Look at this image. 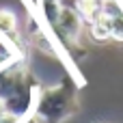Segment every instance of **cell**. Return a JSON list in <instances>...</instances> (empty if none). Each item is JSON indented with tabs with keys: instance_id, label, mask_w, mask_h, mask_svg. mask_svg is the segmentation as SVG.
I'll return each instance as SVG.
<instances>
[{
	"instance_id": "6da1fadb",
	"label": "cell",
	"mask_w": 123,
	"mask_h": 123,
	"mask_svg": "<svg viewBox=\"0 0 123 123\" xmlns=\"http://www.w3.org/2000/svg\"><path fill=\"white\" fill-rule=\"evenodd\" d=\"M78 86L74 80L65 78L58 84L39 89L32 117L39 123H65L78 112Z\"/></svg>"
},
{
	"instance_id": "7a4b0ae2",
	"label": "cell",
	"mask_w": 123,
	"mask_h": 123,
	"mask_svg": "<svg viewBox=\"0 0 123 123\" xmlns=\"http://www.w3.org/2000/svg\"><path fill=\"white\" fill-rule=\"evenodd\" d=\"M17 48H19V41H13V39H6L0 35V69L11 65L17 58H24Z\"/></svg>"
},
{
	"instance_id": "3957f363",
	"label": "cell",
	"mask_w": 123,
	"mask_h": 123,
	"mask_svg": "<svg viewBox=\"0 0 123 123\" xmlns=\"http://www.w3.org/2000/svg\"><path fill=\"white\" fill-rule=\"evenodd\" d=\"M17 26H19L17 15L11 9H0V35L17 41Z\"/></svg>"
},
{
	"instance_id": "277c9868",
	"label": "cell",
	"mask_w": 123,
	"mask_h": 123,
	"mask_svg": "<svg viewBox=\"0 0 123 123\" xmlns=\"http://www.w3.org/2000/svg\"><path fill=\"white\" fill-rule=\"evenodd\" d=\"M24 123H39V121H37L35 117H28V119H26V121H24Z\"/></svg>"
},
{
	"instance_id": "5b68a950",
	"label": "cell",
	"mask_w": 123,
	"mask_h": 123,
	"mask_svg": "<svg viewBox=\"0 0 123 123\" xmlns=\"http://www.w3.org/2000/svg\"><path fill=\"white\" fill-rule=\"evenodd\" d=\"M121 2H123V0H121Z\"/></svg>"
}]
</instances>
